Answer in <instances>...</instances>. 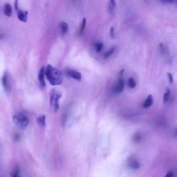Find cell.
<instances>
[{
	"label": "cell",
	"mask_w": 177,
	"mask_h": 177,
	"mask_svg": "<svg viewBox=\"0 0 177 177\" xmlns=\"http://www.w3.org/2000/svg\"><path fill=\"white\" fill-rule=\"evenodd\" d=\"M45 76L52 86L60 85L63 82L62 72L50 64L47 65L45 68Z\"/></svg>",
	"instance_id": "1"
},
{
	"label": "cell",
	"mask_w": 177,
	"mask_h": 177,
	"mask_svg": "<svg viewBox=\"0 0 177 177\" xmlns=\"http://www.w3.org/2000/svg\"><path fill=\"white\" fill-rule=\"evenodd\" d=\"M62 97V94L56 88H53L49 93L50 106L54 112H57L59 110V100Z\"/></svg>",
	"instance_id": "2"
},
{
	"label": "cell",
	"mask_w": 177,
	"mask_h": 177,
	"mask_svg": "<svg viewBox=\"0 0 177 177\" xmlns=\"http://www.w3.org/2000/svg\"><path fill=\"white\" fill-rule=\"evenodd\" d=\"M13 121L16 126H18L19 129H22V130L26 129L29 124V118L23 114H19L13 115Z\"/></svg>",
	"instance_id": "3"
},
{
	"label": "cell",
	"mask_w": 177,
	"mask_h": 177,
	"mask_svg": "<svg viewBox=\"0 0 177 177\" xmlns=\"http://www.w3.org/2000/svg\"><path fill=\"white\" fill-rule=\"evenodd\" d=\"M2 84L3 85L4 90L6 92H10L11 91V83L10 76L8 71H6L2 78Z\"/></svg>",
	"instance_id": "4"
},
{
	"label": "cell",
	"mask_w": 177,
	"mask_h": 177,
	"mask_svg": "<svg viewBox=\"0 0 177 177\" xmlns=\"http://www.w3.org/2000/svg\"><path fill=\"white\" fill-rule=\"evenodd\" d=\"M15 11H16L17 14H18V19L21 22H26L27 18H28V12H27V11H22V10L19 8L18 0H15Z\"/></svg>",
	"instance_id": "5"
},
{
	"label": "cell",
	"mask_w": 177,
	"mask_h": 177,
	"mask_svg": "<svg viewBox=\"0 0 177 177\" xmlns=\"http://www.w3.org/2000/svg\"><path fill=\"white\" fill-rule=\"evenodd\" d=\"M125 87V82L122 78H119L117 83L114 84L113 87V92L114 94H121L124 90Z\"/></svg>",
	"instance_id": "6"
},
{
	"label": "cell",
	"mask_w": 177,
	"mask_h": 177,
	"mask_svg": "<svg viewBox=\"0 0 177 177\" xmlns=\"http://www.w3.org/2000/svg\"><path fill=\"white\" fill-rule=\"evenodd\" d=\"M65 73L67 76H69L73 79L80 81L82 80V74L78 71L73 69H67L65 71Z\"/></svg>",
	"instance_id": "7"
},
{
	"label": "cell",
	"mask_w": 177,
	"mask_h": 177,
	"mask_svg": "<svg viewBox=\"0 0 177 177\" xmlns=\"http://www.w3.org/2000/svg\"><path fill=\"white\" fill-rule=\"evenodd\" d=\"M38 80L41 86L45 87V67H42L41 68L38 73Z\"/></svg>",
	"instance_id": "8"
},
{
	"label": "cell",
	"mask_w": 177,
	"mask_h": 177,
	"mask_svg": "<svg viewBox=\"0 0 177 177\" xmlns=\"http://www.w3.org/2000/svg\"><path fill=\"white\" fill-rule=\"evenodd\" d=\"M129 168H131L133 169H137L140 167L139 163L135 158L129 157Z\"/></svg>",
	"instance_id": "9"
},
{
	"label": "cell",
	"mask_w": 177,
	"mask_h": 177,
	"mask_svg": "<svg viewBox=\"0 0 177 177\" xmlns=\"http://www.w3.org/2000/svg\"><path fill=\"white\" fill-rule=\"evenodd\" d=\"M115 7H116V2L115 0H108V10L110 13H114Z\"/></svg>",
	"instance_id": "10"
},
{
	"label": "cell",
	"mask_w": 177,
	"mask_h": 177,
	"mask_svg": "<svg viewBox=\"0 0 177 177\" xmlns=\"http://www.w3.org/2000/svg\"><path fill=\"white\" fill-rule=\"evenodd\" d=\"M153 102H154V100H153V96H152V95H149L144 102L143 107L148 108L149 107H151L153 105Z\"/></svg>",
	"instance_id": "11"
},
{
	"label": "cell",
	"mask_w": 177,
	"mask_h": 177,
	"mask_svg": "<svg viewBox=\"0 0 177 177\" xmlns=\"http://www.w3.org/2000/svg\"><path fill=\"white\" fill-rule=\"evenodd\" d=\"M86 25H87V19H86V18H83V21H82L81 24L80 26L79 31H78V35H79L80 36H82L84 34L85 28H86Z\"/></svg>",
	"instance_id": "12"
},
{
	"label": "cell",
	"mask_w": 177,
	"mask_h": 177,
	"mask_svg": "<svg viewBox=\"0 0 177 177\" xmlns=\"http://www.w3.org/2000/svg\"><path fill=\"white\" fill-rule=\"evenodd\" d=\"M37 122L38 125L42 127H44L46 125V115H42L37 118Z\"/></svg>",
	"instance_id": "13"
},
{
	"label": "cell",
	"mask_w": 177,
	"mask_h": 177,
	"mask_svg": "<svg viewBox=\"0 0 177 177\" xmlns=\"http://www.w3.org/2000/svg\"><path fill=\"white\" fill-rule=\"evenodd\" d=\"M4 14L7 17H11L12 15V8L11 6L9 4H6L4 6Z\"/></svg>",
	"instance_id": "14"
},
{
	"label": "cell",
	"mask_w": 177,
	"mask_h": 177,
	"mask_svg": "<svg viewBox=\"0 0 177 177\" xmlns=\"http://www.w3.org/2000/svg\"><path fill=\"white\" fill-rule=\"evenodd\" d=\"M94 49L97 53H100L102 50H103V47H104V44L103 42H96L94 44Z\"/></svg>",
	"instance_id": "15"
},
{
	"label": "cell",
	"mask_w": 177,
	"mask_h": 177,
	"mask_svg": "<svg viewBox=\"0 0 177 177\" xmlns=\"http://www.w3.org/2000/svg\"><path fill=\"white\" fill-rule=\"evenodd\" d=\"M60 29L63 35H65V34L68 32V30H69V26H68L66 22H61L60 24Z\"/></svg>",
	"instance_id": "16"
},
{
	"label": "cell",
	"mask_w": 177,
	"mask_h": 177,
	"mask_svg": "<svg viewBox=\"0 0 177 177\" xmlns=\"http://www.w3.org/2000/svg\"><path fill=\"white\" fill-rule=\"evenodd\" d=\"M115 49H116V46H112L111 49H109L105 53V55H104V58L105 59H107L110 57L111 56H112V54H113L114 52H115Z\"/></svg>",
	"instance_id": "17"
},
{
	"label": "cell",
	"mask_w": 177,
	"mask_h": 177,
	"mask_svg": "<svg viewBox=\"0 0 177 177\" xmlns=\"http://www.w3.org/2000/svg\"><path fill=\"white\" fill-rule=\"evenodd\" d=\"M159 49L161 51V53L163 55H166V54H168L169 52V49L168 48V46H165L164 44H160L159 45Z\"/></svg>",
	"instance_id": "18"
},
{
	"label": "cell",
	"mask_w": 177,
	"mask_h": 177,
	"mask_svg": "<svg viewBox=\"0 0 177 177\" xmlns=\"http://www.w3.org/2000/svg\"><path fill=\"white\" fill-rule=\"evenodd\" d=\"M136 80H134V78H129L128 80V87L130 88H134L136 87Z\"/></svg>",
	"instance_id": "19"
},
{
	"label": "cell",
	"mask_w": 177,
	"mask_h": 177,
	"mask_svg": "<svg viewBox=\"0 0 177 177\" xmlns=\"http://www.w3.org/2000/svg\"><path fill=\"white\" fill-rule=\"evenodd\" d=\"M19 169L18 167L13 170V172L11 174V177H20V174H19Z\"/></svg>",
	"instance_id": "20"
},
{
	"label": "cell",
	"mask_w": 177,
	"mask_h": 177,
	"mask_svg": "<svg viewBox=\"0 0 177 177\" xmlns=\"http://www.w3.org/2000/svg\"><path fill=\"white\" fill-rule=\"evenodd\" d=\"M169 96H170V90L169 88H167L166 92L165 93L164 96H163V101H164V103H167V102L169 100Z\"/></svg>",
	"instance_id": "21"
},
{
	"label": "cell",
	"mask_w": 177,
	"mask_h": 177,
	"mask_svg": "<svg viewBox=\"0 0 177 177\" xmlns=\"http://www.w3.org/2000/svg\"><path fill=\"white\" fill-rule=\"evenodd\" d=\"M159 1L164 4H171L174 3V0H159Z\"/></svg>",
	"instance_id": "22"
},
{
	"label": "cell",
	"mask_w": 177,
	"mask_h": 177,
	"mask_svg": "<svg viewBox=\"0 0 177 177\" xmlns=\"http://www.w3.org/2000/svg\"><path fill=\"white\" fill-rule=\"evenodd\" d=\"M110 36L112 39H114L115 37V29L114 26H111L110 29Z\"/></svg>",
	"instance_id": "23"
},
{
	"label": "cell",
	"mask_w": 177,
	"mask_h": 177,
	"mask_svg": "<svg viewBox=\"0 0 177 177\" xmlns=\"http://www.w3.org/2000/svg\"><path fill=\"white\" fill-rule=\"evenodd\" d=\"M141 136L139 134V135H138L137 134H136L135 135H134V141H141Z\"/></svg>",
	"instance_id": "24"
},
{
	"label": "cell",
	"mask_w": 177,
	"mask_h": 177,
	"mask_svg": "<svg viewBox=\"0 0 177 177\" xmlns=\"http://www.w3.org/2000/svg\"><path fill=\"white\" fill-rule=\"evenodd\" d=\"M168 79H169V83H172V82H173V78H172V74L170 73H168Z\"/></svg>",
	"instance_id": "25"
},
{
	"label": "cell",
	"mask_w": 177,
	"mask_h": 177,
	"mask_svg": "<svg viewBox=\"0 0 177 177\" xmlns=\"http://www.w3.org/2000/svg\"><path fill=\"white\" fill-rule=\"evenodd\" d=\"M165 177H174V174L172 172H169L167 173V174L165 175Z\"/></svg>",
	"instance_id": "26"
},
{
	"label": "cell",
	"mask_w": 177,
	"mask_h": 177,
	"mask_svg": "<svg viewBox=\"0 0 177 177\" xmlns=\"http://www.w3.org/2000/svg\"><path fill=\"white\" fill-rule=\"evenodd\" d=\"M174 2H175L176 4H177V0H174Z\"/></svg>",
	"instance_id": "27"
},
{
	"label": "cell",
	"mask_w": 177,
	"mask_h": 177,
	"mask_svg": "<svg viewBox=\"0 0 177 177\" xmlns=\"http://www.w3.org/2000/svg\"><path fill=\"white\" fill-rule=\"evenodd\" d=\"M176 136H177V133H176Z\"/></svg>",
	"instance_id": "28"
}]
</instances>
